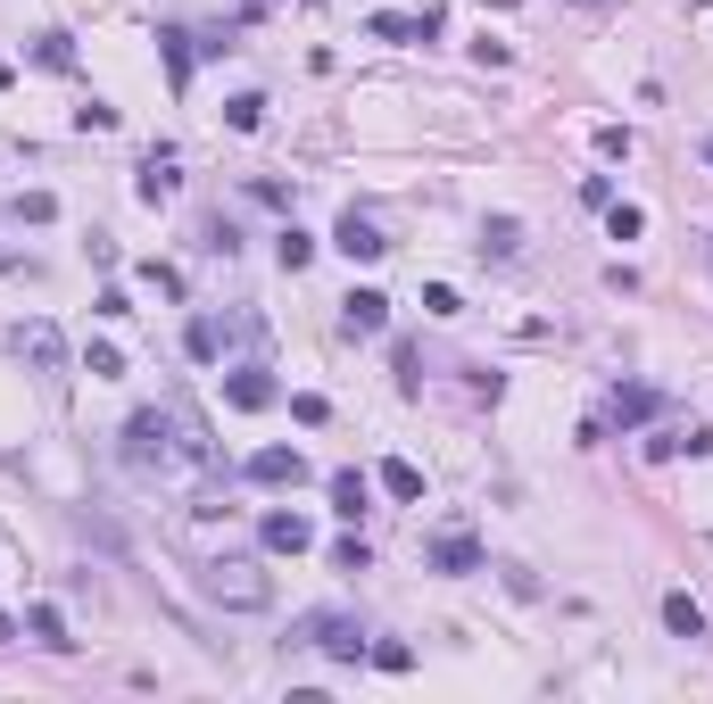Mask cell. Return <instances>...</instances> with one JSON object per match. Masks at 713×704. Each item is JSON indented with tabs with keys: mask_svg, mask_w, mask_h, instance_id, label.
I'll list each match as a JSON object with an SVG mask.
<instances>
[{
	"mask_svg": "<svg viewBox=\"0 0 713 704\" xmlns=\"http://www.w3.org/2000/svg\"><path fill=\"white\" fill-rule=\"evenodd\" d=\"M340 323H349V332H382V323H391V298L382 291H349L340 298Z\"/></svg>",
	"mask_w": 713,
	"mask_h": 704,
	"instance_id": "10",
	"label": "cell"
},
{
	"mask_svg": "<svg viewBox=\"0 0 713 704\" xmlns=\"http://www.w3.org/2000/svg\"><path fill=\"white\" fill-rule=\"evenodd\" d=\"M482 9H514V0H482Z\"/></svg>",
	"mask_w": 713,
	"mask_h": 704,
	"instance_id": "34",
	"label": "cell"
},
{
	"mask_svg": "<svg viewBox=\"0 0 713 704\" xmlns=\"http://www.w3.org/2000/svg\"><path fill=\"white\" fill-rule=\"evenodd\" d=\"M664 631H672V638H705V605H697L689 589H672V597H664Z\"/></svg>",
	"mask_w": 713,
	"mask_h": 704,
	"instance_id": "11",
	"label": "cell"
},
{
	"mask_svg": "<svg viewBox=\"0 0 713 704\" xmlns=\"http://www.w3.org/2000/svg\"><path fill=\"white\" fill-rule=\"evenodd\" d=\"M249 481H258V489H299L307 456H299V447H258V456H249Z\"/></svg>",
	"mask_w": 713,
	"mask_h": 704,
	"instance_id": "7",
	"label": "cell"
},
{
	"mask_svg": "<svg viewBox=\"0 0 713 704\" xmlns=\"http://www.w3.org/2000/svg\"><path fill=\"white\" fill-rule=\"evenodd\" d=\"M291 647H324L332 663H365V647H374V638H365V622H356V613H299V622H291Z\"/></svg>",
	"mask_w": 713,
	"mask_h": 704,
	"instance_id": "3",
	"label": "cell"
},
{
	"mask_svg": "<svg viewBox=\"0 0 713 704\" xmlns=\"http://www.w3.org/2000/svg\"><path fill=\"white\" fill-rule=\"evenodd\" d=\"M200 589H207V605H225V613H265V605H274V572H265L258 556L200 564Z\"/></svg>",
	"mask_w": 713,
	"mask_h": 704,
	"instance_id": "2",
	"label": "cell"
},
{
	"mask_svg": "<svg viewBox=\"0 0 713 704\" xmlns=\"http://www.w3.org/2000/svg\"><path fill=\"white\" fill-rule=\"evenodd\" d=\"M382 489H391V498H407V506H415V498H423V473H415L407 456H382Z\"/></svg>",
	"mask_w": 713,
	"mask_h": 704,
	"instance_id": "16",
	"label": "cell"
},
{
	"mask_svg": "<svg viewBox=\"0 0 713 704\" xmlns=\"http://www.w3.org/2000/svg\"><path fill=\"white\" fill-rule=\"evenodd\" d=\"M9 83H18V67H9V58H0V92H9Z\"/></svg>",
	"mask_w": 713,
	"mask_h": 704,
	"instance_id": "33",
	"label": "cell"
},
{
	"mask_svg": "<svg viewBox=\"0 0 713 704\" xmlns=\"http://www.w3.org/2000/svg\"><path fill=\"white\" fill-rule=\"evenodd\" d=\"M656 407H664V398H656V389H647V382L614 389V423H622V431H631V423H647V415H656Z\"/></svg>",
	"mask_w": 713,
	"mask_h": 704,
	"instance_id": "14",
	"label": "cell"
},
{
	"mask_svg": "<svg viewBox=\"0 0 713 704\" xmlns=\"http://www.w3.org/2000/svg\"><path fill=\"white\" fill-rule=\"evenodd\" d=\"M142 282H150V291H158V298H183V274H174V265H158V258H150V265H142Z\"/></svg>",
	"mask_w": 713,
	"mask_h": 704,
	"instance_id": "27",
	"label": "cell"
},
{
	"mask_svg": "<svg viewBox=\"0 0 713 704\" xmlns=\"http://www.w3.org/2000/svg\"><path fill=\"white\" fill-rule=\"evenodd\" d=\"M332 506H340V514H365V473H356V464H349V473H332Z\"/></svg>",
	"mask_w": 713,
	"mask_h": 704,
	"instance_id": "18",
	"label": "cell"
},
{
	"mask_svg": "<svg viewBox=\"0 0 713 704\" xmlns=\"http://www.w3.org/2000/svg\"><path fill=\"white\" fill-rule=\"evenodd\" d=\"M83 373H92V382H116V373H125V349H109V340H92V349H83Z\"/></svg>",
	"mask_w": 713,
	"mask_h": 704,
	"instance_id": "21",
	"label": "cell"
},
{
	"mask_svg": "<svg viewBox=\"0 0 713 704\" xmlns=\"http://www.w3.org/2000/svg\"><path fill=\"white\" fill-rule=\"evenodd\" d=\"M705 167H713V133H705Z\"/></svg>",
	"mask_w": 713,
	"mask_h": 704,
	"instance_id": "35",
	"label": "cell"
},
{
	"mask_svg": "<svg viewBox=\"0 0 713 704\" xmlns=\"http://www.w3.org/2000/svg\"><path fill=\"white\" fill-rule=\"evenodd\" d=\"M133 191H142V200H174V191H183V167H174V149H150V158H142V183H133Z\"/></svg>",
	"mask_w": 713,
	"mask_h": 704,
	"instance_id": "9",
	"label": "cell"
},
{
	"mask_svg": "<svg viewBox=\"0 0 713 704\" xmlns=\"http://www.w3.org/2000/svg\"><path fill=\"white\" fill-rule=\"evenodd\" d=\"M225 125H233V133H258V125H265V100H258V92H233V100H225Z\"/></svg>",
	"mask_w": 713,
	"mask_h": 704,
	"instance_id": "19",
	"label": "cell"
},
{
	"mask_svg": "<svg viewBox=\"0 0 713 704\" xmlns=\"http://www.w3.org/2000/svg\"><path fill=\"white\" fill-rule=\"evenodd\" d=\"M18 216H25V224H50V216H58V200H50V191H25Z\"/></svg>",
	"mask_w": 713,
	"mask_h": 704,
	"instance_id": "29",
	"label": "cell"
},
{
	"mask_svg": "<svg viewBox=\"0 0 713 704\" xmlns=\"http://www.w3.org/2000/svg\"><path fill=\"white\" fill-rule=\"evenodd\" d=\"M76 125H83V133H109L116 109H109V100H92V109H76Z\"/></svg>",
	"mask_w": 713,
	"mask_h": 704,
	"instance_id": "31",
	"label": "cell"
},
{
	"mask_svg": "<svg viewBox=\"0 0 713 704\" xmlns=\"http://www.w3.org/2000/svg\"><path fill=\"white\" fill-rule=\"evenodd\" d=\"M207 456V423L191 407H133L125 415V464L133 473H150V481H167V473H183V464Z\"/></svg>",
	"mask_w": 713,
	"mask_h": 704,
	"instance_id": "1",
	"label": "cell"
},
{
	"mask_svg": "<svg viewBox=\"0 0 713 704\" xmlns=\"http://www.w3.org/2000/svg\"><path fill=\"white\" fill-rule=\"evenodd\" d=\"M365 663H374V671H415V647H398V638H382V647H365Z\"/></svg>",
	"mask_w": 713,
	"mask_h": 704,
	"instance_id": "25",
	"label": "cell"
},
{
	"mask_svg": "<svg viewBox=\"0 0 713 704\" xmlns=\"http://www.w3.org/2000/svg\"><path fill=\"white\" fill-rule=\"evenodd\" d=\"M697 9H713V0H697Z\"/></svg>",
	"mask_w": 713,
	"mask_h": 704,
	"instance_id": "36",
	"label": "cell"
},
{
	"mask_svg": "<svg viewBox=\"0 0 713 704\" xmlns=\"http://www.w3.org/2000/svg\"><path fill=\"white\" fill-rule=\"evenodd\" d=\"M274 258H282V274H299V265L316 258V241H307L299 224H282V241H274Z\"/></svg>",
	"mask_w": 713,
	"mask_h": 704,
	"instance_id": "20",
	"label": "cell"
},
{
	"mask_svg": "<svg viewBox=\"0 0 713 704\" xmlns=\"http://www.w3.org/2000/svg\"><path fill=\"white\" fill-rule=\"evenodd\" d=\"M332 249H340V258H349V265H374V258H391V241H382V224H374V216H356V207H349V216H340Z\"/></svg>",
	"mask_w": 713,
	"mask_h": 704,
	"instance_id": "6",
	"label": "cell"
},
{
	"mask_svg": "<svg viewBox=\"0 0 713 704\" xmlns=\"http://www.w3.org/2000/svg\"><path fill=\"white\" fill-rule=\"evenodd\" d=\"M307 547H316L307 514H265V556H307Z\"/></svg>",
	"mask_w": 713,
	"mask_h": 704,
	"instance_id": "8",
	"label": "cell"
},
{
	"mask_svg": "<svg viewBox=\"0 0 713 704\" xmlns=\"http://www.w3.org/2000/svg\"><path fill=\"white\" fill-rule=\"evenodd\" d=\"M183 349L200 356V365H216V356H225V332H216V323L207 316H191V332H183Z\"/></svg>",
	"mask_w": 713,
	"mask_h": 704,
	"instance_id": "17",
	"label": "cell"
},
{
	"mask_svg": "<svg viewBox=\"0 0 713 704\" xmlns=\"http://www.w3.org/2000/svg\"><path fill=\"white\" fill-rule=\"evenodd\" d=\"M34 58H42V67H58V75H67V67H76V42H67V34H42V42H34Z\"/></svg>",
	"mask_w": 713,
	"mask_h": 704,
	"instance_id": "26",
	"label": "cell"
},
{
	"mask_svg": "<svg viewBox=\"0 0 713 704\" xmlns=\"http://www.w3.org/2000/svg\"><path fill=\"white\" fill-rule=\"evenodd\" d=\"M598 158H631V125H598Z\"/></svg>",
	"mask_w": 713,
	"mask_h": 704,
	"instance_id": "28",
	"label": "cell"
},
{
	"mask_svg": "<svg viewBox=\"0 0 713 704\" xmlns=\"http://www.w3.org/2000/svg\"><path fill=\"white\" fill-rule=\"evenodd\" d=\"M9 349H18L34 373H67V332H58V323H42V316H25L18 332H9Z\"/></svg>",
	"mask_w": 713,
	"mask_h": 704,
	"instance_id": "4",
	"label": "cell"
},
{
	"mask_svg": "<svg viewBox=\"0 0 713 704\" xmlns=\"http://www.w3.org/2000/svg\"><path fill=\"white\" fill-rule=\"evenodd\" d=\"M25 631H34V647H50V655L76 647V638H67V613H58V605H34V613H25Z\"/></svg>",
	"mask_w": 713,
	"mask_h": 704,
	"instance_id": "12",
	"label": "cell"
},
{
	"mask_svg": "<svg viewBox=\"0 0 713 704\" xmlns=\"http://www.w3.org/2000/svg\"><path fill=\"white\" fill-rule=\"evenodd\" d=\"M274 398H282V382H274L265 365H233V373H225V407H241V415H265Z\"/></svg>",
	"mask_w": 713,
	"mask_h": 704,
	"instance_id": "5",
	"label": "cell"
},
{
	"mask_svg": "<svg viewBox=\"0 0 713 704\" xmlns=\"http://www.w3.org/2000/svg\"><path fill=\"white\" fill-rule=\"evenodd\" d=\"M9 638H18V622H9V613H0V647H9Z\"/></svg>",
	"mask_w": 713,
	"mask_h": 704,
	"instance_id": "32",
	"label": "cell"
},
{
	"mask_svg": "<svg viewBox=\"0 0 713 704\" xmlns=\"http://www.w3.org/2000/svg\"><path fill=\"white\" fill-rule=\"evenodd\" d=\"M449 34V9H415V42H440Z\"/></svg>",
	"mask_w": 713,
	"mask_h": 704,
	"instance_id": "30",
	"label": "cell"
},
{
	"mask_svg": "<svg viewBox=\"0 0 713 704\" xmlns=\"http://www.w3.org/2000/svg\"><path fill=\"white\" fill-rule=\"evenodd\" d=\"M365 34H382V42H415V18H398V9H374V18H365Z\"/></svg>",
	"mask_w": 713,
	"mask_h": 704,
	"instance_id": "24",
	"label": "cell"
},
{
	"mask_svg": "<svg viewBox=\"0 0 713 704\" xmlns=\"http://www.w3.org/2000/svg\"><path fill=\"white\" fill-rule=\"evenodd\" d=\"M158 42H167V75H174V83H191V34H183V25H167Z\"/></svg>",
	"mask_w": 713,
	"mask_h": 704,
	"instance_id": "22",
	"label": "cell"
},
{
	"mask_svg": "<svg viewBox=\"0 0 713 704\" xmlns=\"http://www.w3.org/2000/svg\"><path fill=\"white\" fill-rule=\"evenodd\" d=\"M606 232H614V241H638V232H647V216H638L631 200H614V207H606Z\"/></svg>",
	"mask_w": 713,
	"mask_h": 704,
	"instance_id": "23",
	"label": "cell"
},
{
	"mask_svg": "<svg viewBox=\"0 0 713 704\" xmlns=\"http://www.w3.org/2000/svg\"><path fill=\"white\" fill-rule=\"evenodd\" d=\"M514 249H523V224H514V216H489V224H482V258H514Z\"/></svg>",
	"mask_w": 713,
	"mask_h": 704,
	"instance_id": "15",
	"label": "cell"
},
{
	"mask_svg": "<svg viewBox=\"0 0 713 704\" xmlns=\"http://www.w3.org/2000/svg\"><path fill=\"white\" fill-rule=\"evenodd\" d=\"M432 572H482V547H473L465 531H449V538L432 547Z\"/></svg>",
	"mask_w": 713,
	"mask_h": 704,
	"instance_id": "13",
	"label": "cell"
}]
</instances>
